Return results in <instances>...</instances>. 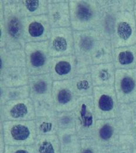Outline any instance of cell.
<instances>
[{
	"label": "cell",
	"mask_w": 136,
	"mask_h": 153,
	"mask_svg": "<svg viewBox=\"0 0 136 153\" xmlns=\"http://www.w3.org/2000/svg\"><path fill=\"white\" fill-rule=\"evenodd\" d=\"M53 80L50 74L29 76L30 96L34 104L36 117L56 114L52 96Z\"/></svg>",
	"instance_id": "6da1fadb"
},
{
	"label": "cell",
	"mask_w": 136,
	"mask_h": 153,
	"mask_svg": "<svg viewBox=\"0 0 136 153\" xmlns=\"http://www.w3.org/2000/svg\"><path fill=\"white\" fill-rule=\"evenodd\" d=\"M4 5L3 19L6 33V49H24L26 43L23 36L25 17L18 6V0H1Z\"/></svg>",
	"instance_id": "7a4b0ae2"
},
{
	"label": "cell",
	"mask_w": 136,
	"mask_h": 153,
	"mask_svg": "<svg viewBox=\"0 0 136 153\" xmlns=\"http://www.w3.org/2000/svg\"><path fill=\"white\" fill-rule=\"evenodd\" d=\"M71 27L73 31L93 29L101 15L97 0H69Z\"/></svg>",
	"instance_id": "3957f363"
},
{
	"label": "cell",
	"mask_w": 136,
	"mask_h": 153,
	"mask_svg": "<svg viewBox=\"0 0 136 153\" xmlns=\"http://www.w3.org/2000/svg\"><path fill=\"white\" fill-rule=\"evenodd\" d=\"M4 140L8 146L34 145L37 134L34 120L1 122Z\"/></svg>",
	"instance_id": "277c9868"
},
{
	"label": "cell",
	"mask_w": 136,
	"mask_h": 153,
	"mask_svg": "<svg viewBox=\"0 0 136 153\" xmlns=\"http://www.w3.org/2000/svg\"><path fill=\"white\" fill-rule=\"evenodd\" d=\"M24 50L29 76L49 74L52 57L49 50V40L26 43Z\"/></svg>",
	"instance_id": "5b68a950"
},
{
	"label": "cell",
	"mask_w": 136,
	"mask_h": 153,
	"mask_svg": "<svg viewBox=\"0 0 136 153\" xmlns=\"http://www.w3.org/2000/svg\"><path fill=\"white\" fill-rule=\"evenodd\" d=\"M75 119V130L81 139H93L96 118L92 96L79 97L73 111Z\"/></svg>",
	"instance_id": "8992f818"
},
{
	"label": "cell",
	"mask_w": 136,
	"mask_h": 153,
	"mask_svg": "<svg viewBox=\"0 0 136 153\" xmlns=\"http://www.w3.org/2000/svg\"><path fill=\"white\" fill-rule=\"evenodd\" d=\"M114 48L136 44V22L133 12H117L111 38Z\"/></svg>",
	"instance_id": "52a82bcc"
},
{
	"label": "cell",
	"mask_w": 136,
	"mask_h": 153,
	"mask_svg": "<svg viewBox=\"0 0 136 153\" xmlns=\"http://www.w3.org/2000/svg\"><path fill=\"white\" fill-rule=\"evenodd\" d=\"M92 97L97 120L116 118L119 102L114 86L94 87Z\"/></svg>",
	"instance_id": "ba28073f"
},
{
	"label": "cell",
	"mask_w": 136,
	"mask_h": 153,
	"mask_svg": "<svg viewBox=\"0 0 136 153\" xmlns=\"http://www.w3.org/2000/svg\"><path fill=\"white\" fill-rule=\"evenodd\" d=\"M0 106L1 122L34 120L36 118L34 104L30 97L9 101Z\"/></svg>",
	"instance_id": "9c48e42d"
},
{
	"label": "cell",
	"mask_w": 136,
	"mask_h": 153,
	"mask_svg": "<svg viewBox=\"0 0 136 153\" xmlns=\"http://www.w3.org/2000/svg\"><path fill=\"white\" fill-rule=\"evenodd\" d=\"M52 27L47 15L26 17L23 23V36L26 43L49 40Z\"/></svg>",
	"instance_id": "30bf717a"
},
{
	"label": "cell",
	"mask_w": 136,
	"mask_h": 153,
	"mask_svg": "<svg viewBox=\"0 0 136 153\" xmlns=\"http://www.w3.org/2000/svg\"><path fill=\"white\" fill-rule=\"evenodd\" d=\"M52 96L56 112L73 111L79 98L75 92L71 79L54 81Z\"/></svg>",
	"instance_id": "8fae6325"
},
{
	"label": "cell",
	"mask_w": 136,
	"mask_h": 153,
	"mask_svg": "<svg viewBox=\"0 0 136 153\" xmlns=\"http://www.w3.org/2000/svg\"><path fill=\"white\" fill-rule=\"evenodd\" d=\"M49 50L52 58L75 55L72 28H52L49 40Z\"/></svg>",
	"instance_id": "7c38bea8"
},
{
	"label": "cell",
	"mask_w": 136,
	"mask_h": 153,
	"mask_svg": "<svg viewBox=\"0 0 136 153\" xmlns=\"http://www.w3.org/2000/svg\"><path fill=\"white\" fill-rule=\"evenodd\" d=\"M114 87L119 103L133 102L136 97V69H116Z\"/></svg>",
	"instance_id": "4fadbf2b"
},
{
	"label": "cell",
	"mask_w": 136,
	"mask_h": 153,
	"mask_svg": "<svg viewBox=\"0 0 136 153\" xmlns=\"http://www.w3.org/2000/svg\"><path fill=\"white\" fill-rule=\"evenodd\" d=\"M122 133V125L117 118L96 120L93 139L99 146L112 147Z\"/></svg>",
	"instance_id": "5bb4252c"
},
{
	"label": "cell",
	"mask_w": 136,
	"mask_h": 153,
	"mask_svg": "<svg viewBox=\"0 0 136 153\" xmlns=\"http://www.w3.org/2000/svg\"><path fill=\"white\" fill-rule=\"evenodd\" d=\"M49 74L53 81L70 80L77 76L76 56L71 55L52 58Z\"/></svg>",
	"instance_id": "9a60e30c"
},
{
	"label": "cell",
	"mask_w": 136,
	"mask_h": 153,
	"mask_svg": "<svg viewBox=\"0 0 136 153\" xmlns=\"http://www.w3.org/2000/svg\"><path fill=\"white\" fill-rule=\"evenodd\" d=\"M47 15L52 28L71 27L69 0H48Z\"/></svg>",
	"instance_id": "2e32d148"
},
{
	"label": "cell",
	"mask_w": 136,
	"mask_h": 153,
	"mask_svg": "<svg viewBox=\"0 0 136 153\" xmlns=\"http://www.w3.org/2000/svg\"><path fill=\"white\" fill-rule=\"evenodd\" d=\"M75 55L91 56V53L99 41L103 39L93 29L85 31H73Z\"/></svg>",
	"instance_id": "e0dca14e"
},
{
	"label": "cell",
	"mask_w": 136,
	"mask_h": 153,
	"mask_svg": "<svg viewBox=\"0 0 136 153\" xmlns=\"http://www.w3.org/2000/svg\"><path fill=\"white\" fill-rule=\"evenodd\" d=\"M29 75L26 67L5 68L0 70V83L7 88L28 85Z\"/></svg>",
	"instance_id": "ac0fdd59"
},
{
	"label": "cell",
	"mask_w": 136,
	"mask_h": 153,
	"mask_svg": "<svg viewBox=\"0 0 136 153\" xmlns=\"http://www.w3.org/2000/svg\"><path fill=\"white\" fill-rule=\"evenodd\" d=\"M116 71L113 62L92 65L90 74L94 87L114 86Z\"/></svg>",
	"instance_id": "d6986e66"
},
{
	"label": "cell",
	"mask_w": 136,
	"mask_h": 153,
	"mask_svg": "<svg viewBox=\"0 0 136 153\" xmlns=\"http://www.w3.org/2000/svg\"><path fill=\"white\" fill-rule=\"evenodd\" d=\"M112 62L116 69H136V44L114 48Z\"/></svg>",
	"instance_id": "ffe728a7"
},
{
	"label": "cell",
	"mask_w": 136,
	"mask_h": 153,
	"mask_svg": "<svg viewBox=\"0 0 136 153\" xmlns=\"http://www.w3.org/2000/svg\"><path fill=\"white\" fill-rule=\"evenodd\" d=\"M100 18L93 30L99 33L103 39L111 40L117 12L109 8H100Z\"/></svg>",
	"instance_id": "44dd1931"
},
{
	"label": "cell",
	"mask_w": 136,
	"mask_h": 153,
	"mask_svg": "<svg viewBox=\"0 0 136 153\" xmlns=\"http://www.w3.org/2000/svg\"><path fill=\"white\" fill-rule=\"evenodd\" d=\"M26 60L24 49L8 50L0 48V70L5 68L26 67Z\"/></svg>",
	"instance_id": "7402d4cb"
},
{
	"label": "cell",
	"mask_w": 136,
	"mask_h": 153,
	"mask_svg": "<svg viewBox=\"0 0 136 153\" xmlns=\"http://www.w3.org/2000/svg\"><path fill=\"white\" fill-rule=\"evenodd\" d=\"M61 153H79L81 139L76 130L58 129Z\"/></svg>",
	"instance_id": "603a6c76"
},
{
	"label": "cell",
	"mask_w": 136,
	"mask_h": 153,
	"mask_svg": "<svg viewBox=\"0 0 136 153\" xmlns=\"http://www.w3.org/2000/svg\"><path fill=\"white\" fill-rule=\"evenodd\" d=\"M114 47L111 40L102 39L98 42L91 53L92 64H101L113 62Z\"/></svg>",
	"instance_id": "cb8c5ba5"
},
{
	"label": "cell",
	"mask_w": 136,
	"mask_h": 153,
	"mask_svg": "<svg viewBox=\"0 0 136 153\" xmlns=\"http://www.w3.org/2000/svg\"><path fill=\"white\" fill-rule=\"evenodd\" d=\"M18 6L25 18L48 13V0H18Z\"/></svg>",
	"instance_id": "d4e9b609"
},
{
	"label": "cell",
	"mask_w": 136,
	"mask_h": 153,
	"mask_svg": "<svg viewBox=\"0 0 136 153\" xmlns=\"http://www.w3.org/2000/svg\"><path fill=\"white\" fill-rule=\"evenodd\" d=\"M35 153H61L57 134L37 135L34 144Z\"/></svg>",
	"instance_id": "484cf974"
},
{
	"label": "cell",
	"mask_w": 136,
	"mask_h": 153,
	"mask_svg": "<svg viewBox=\"0 0 136 153\" xmlns=\"http://www.w3.org/2000/svg\"><path fill=\"white\" fill-rule=\"evenodd\" d=\"M29 96L30 88L29 85L17 88H7L0 83V105L9 101L28 99Z\"/></svg>",
	"instance_id": "4316f807"
},
{
	"label": "cell",
	"mask_w": 136,
	"mask_h": 153,
	"mask_svg": "<svg viewBox=\"0 0 136 153\" xmlns=\"http://www.w3.org/2000/svg\"><path fill=\"white\" fill-rule=\"evenodd\" d=\"M71 81L78 97H84L92 96L94 86L91 74L78 75L71 79Z\"/></svg>",
	"instance_id": "83f0119b"
},
{
	"label": "cell",
	"mask_w": 136,
	"mask_h": 153,
	"mask_svg": "<svg viewBox=\"0 0 136 153\" xmlns=\"http://www.w3.org/2000/svg\"><path fill=\"white\" fill-rule=\"evenodd\" d=\"M136 115L129 104L119 103L116 118L122 125V134H131L132 125Z\"/></svg>",
	"instance_id": "f1b7e54d"
},
{
	"label": "cell",
	"mask_w": 136,
	"mask_h": 153,
	"mask_svg": "<svg viewBox=\"0 0 136 153\" xmlns=\"http://www.w3.org/2000/svg\"><path fill=\"white\" fill-rule=\"evenodd\" d=\"M34 120L37 135H52L57 134L58 128L56 114L49 116L36 117Z\"/></svg>",
	"instance_id": "f546056e"
},
{
	"label": "cell",
	"mask_w": 136,
	"mask_h": 153,
	"mask_svg": "<svg viewBox=\"0 0 136 153\" xmlns=\"http://www.w3.org/2000/svg\"><path fill=\"white\" fill-rule=\"evenodd\" d=\"M112 153H136L135 139L131 134H121L117 143L112 146Z\"/></svg>",
	"instance_id": "4dcf8cb0"
},
{
	"label": "cell",
	"mask_w": 136,
	"mask_h": 153,
	"mask_svg": "<svg viewBox=\"0 0 136 153\" xmlns=\"http://www.w3.org/2000/svg\"><path fill=\"white\" fill-rule=\"evenodd\" d=\"M56 118L58 129L75 130V119L74 111L56 112Z\"/></svg>",
	"instance_id": "1f68e13d"
},
{
	"label": "cell",
	"mask_w": 136,
	"mask_h": 153,
	"mask_svg": "<svg viewBox=\"0 0 136 153\" xmlns=\"http://www.w3.org/2000/svg\"><path fill=\"white\" fill-rule=\"evenodd\" d=\"M99 146L93 139H81L79 153H98Z\"/></svg>",
	"instance_id": "d6a6232c"
},
{
	"label": "cell",
	"mask_w": 136,
	"mask_h": 153,
	"mask_svg": "<svg viewBox=\"0 0 136 153\" xmlns=\"http://www.w3.org/2000/svg\"><path fill=\"white\" fill-rule=\"evenodd\" d=\"M4 153H35L34 144L29 146L7 145Z\"/></svg>",
	"instance_id": "836d02e7"
},
{
	"label": "cell",
	"mask_w": 136,
	"mask_h": 153,
	"mask_svg": "<svg viewBox=\"0 0 136 153\" xmlns=\"http://www.w3.org/2000/svg\"><path fill=\"white\" fill-rule=\"evenodd\" d=\"M6 46V33L3 20L0 21V48H5Z\"/></svg>",
	"instance_id": "e575fe53"
},
{
	"label": "cell",
	"mask_w": 136,
	"mask_h": 153,
	"mask_svg": "<svg viewBox=\"0 0 136 153\" xmlns=\"http://www.w3.org/2000/svg\"><path fill=\"white\" fill-rule=\"evenodd\" d=\"M6 146L7 145L4 140L2 126L1 124H0V153H4Z\"/></svg>",
	"instance_id": "d590c367"
},
{
	"label": "cell",
	"mask_w": 136,
	"mask_h": 153,
	"mask_svg": "<svg viewBox=\"0 0 136 153\" xmlns=\"http://www.w3.org/2000/svg\"><path fill=\"white\" fill-rule=\"evenodd\" d=\"M98 153H112V147L99 146V152Z\"/></svg>",
	"instance_id": "8d00e7d4"
},
{
	"label": "cell",
	"mask_w": 136,
	"mask_h": 153,
	"mask_svg": "<svg viewBox=\"0 0 136 153\" xmlns=\"http://www.w3.org/2000/svg\"><path fill=\"white\" fill-rule=\"evenodd\" d=\"M131 135H132L133 136V137L135 139V142H136V115L135 117V119H134L133 122Z\"/></svg>",
	"instance_id": "74e56055"
},
{
	"label": "cell",
	"mask_w": 136,
	"mask_h": 153,
	"mask_svg": "<svg viewBox=\"0 0 136 153\" xmlns=\"http://www.w3.org/2000/svg\"><path fill=\"white\" fill-rule=\"evenodd\" d=\"M129 104L131 106L133 110V111L135 112V114L136 115V97L135 100V101L133 102H132V103H130Z\"/></svg>",
	"instance_id": "f35d334b"
},
{
	"label": "cell",
	"mask_w": 136,
	"mask_h": 153,
	"mask_svg": "<svg viewBox=\"0 0 136 153\" xmlns=\"http://www.w3.org/2000/svg\"><path fill=\"white\" fill-rule=\"evenodd\" d=\"M134 15H135V20H136V4H135V9H134Z\"/></svg>",
	"instance_id": "ab89813d"
},
{
	"label": "cell",
	"mask_w": 136,
	"mask_h": 153,
	"mask_svg": "<svg viewBox=\"0 0 136 153\" xmlns=\"http://www.w3.org/2000/svg\"><path fill=\"white\" fill-rule=\"evenodd\" d=\"M135 4H136V0H135Z\"/></svg>",
	"instance_id": "60d3db41"
},
{
	"label": "cell",
	"mask_w": 136,
	"mask_h": 153,
	"mask_svg": "<svg viewBox=\"0 0 136 153\" xmlns=\"http://www.w3.org/2000/svg\"></svg>",
	"instance_id": "b9f144b4"
}]
</instances>
